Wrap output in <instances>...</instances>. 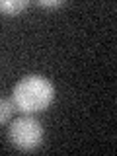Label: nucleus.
<instances>
[{
  "instance_id": "1",
  "label": "nucleus",
  "mask_w": 117,
  "mask_h": 156,
  "mask_svg": "<svg viewBox=\"0 0 117 156\" xmlns=\"http://www.w3.org/2000/svg\"><path fill=\"white\" fill-rule=\"evenodd\" d=\"M55 98V88L45 76L29 74L14 86L12 90V101L18 111L26 115H33L47 109Z\"/></svg>"
},
{
  "instance_id": "2",
  "label": "nucleus",
  "mask_w": 117,
  "mask_h": 156,
  "mask_svg": "<svg viewBox=\"0 0 117 156\" xmlns=\"http://www.w3.org/2000/svg\"><path fill=\"white\" fill-rule=\"evenodd\" d=\"M8 139L18 150L29 152L43 143V127L33 115L23 113L8 127Z\"/></svg>"
},
{
  "instance_id": "3",
  "label": "nucleus",
  "mask_w": 117,
  "mask_h": 156,
  "mask_svg": "<svg viewBox=\"0 0 117 156\" xmlns=\"http://www.w3.org/2000/svg\"><path fill=\"white\" fill-rule=\"evenodd\" d=\"M27 6L26 0H0V14L4 16H16Z\"/></svg>"
},
{
  "instance_id": "4",
  "label": "nucleus",
  "mask_w": 117,
  "mask_h": 156,
  "mask_svg": "<svg viewBox=\"0 0 117 156\" xmlns=\"http://www.w3.org/2000/svg\"><path fill=\"white\" fill-rule=\"evenodd\" d=\"M14 111H16V105H14V101L8 100V98H0V125L8 123V121L12 119Z\"/></svg>"
},
{
  "instance_id": "5",
  "label": "nucleus",
  "mask_w": 117,
  "mask_h": 156,
  "mask_svg": "<svg viewBox=\"0 0 117 156\" xmlns=\"http://www.w3.org/2000/svg\"><path fill=\"white\" fill-rule=\"evenodd\" d=\"M37 4L43 8H58V6H65V0H39Z\"/></svg>"
}]
</instances>
